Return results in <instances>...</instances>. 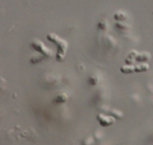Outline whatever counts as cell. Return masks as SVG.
<instances>
[{
	"label": "cell",
	"instance_id": "6da1fadb",
	"mask_svg": "<svg viewBox=\"0 0 153 145\" xmlns=\"http://www.w3.org/2000/svg\"><path fill=\"white\" fill-rule=\"evenodd\" d=\"M47 40L54 42L56 47H57V51H56V60L57 61H63L65 59L66 56V51H68V42H66L65 40H63L61 37H59L57 35H55V33H49V35L46 36Z\"/></svg>",
	"mask_w": 153,
	"mask_h": 145
},
{
	"label": "cell",
	"instance_id": "52a82bcc",
	"mask_svg": "<svg viewBox=\"0 0 153 145\" xmlns=\"http://www.w3.org/2000/svg\"><path fill=\"white\" fill-rule=\"evenodd\" d=\"M114 18H115V21H117V23H123L124 21H126L128 19V16L124 12H116L115 13V16H114Z\"/></svg>",
	"mask_w": 153,
	"mask_h": 145
},
{
	"label": "cell",
	"instance_id": "3957f363",
	"mask_svg": "<svg viewBox=\"0 0 153 145\" xmlns=\"http://www.w3.org/2000/svg\"><path fill=\"white\" fill-rule=\"evenodd\" d=\"M97 120H98L100 125H101V126H103V127L112 126V125L115 124V118L111 117V116L105 115V113H100V115L97 116Z\"/></svg>",
	"mask_w": 153,
	"mask_h": 145
},
{
	"label": "cell",
	"instance_id": "5b68a950",
	"mask_svg": "<svg viewBox=\"0 0 153 145\" xmlns=\"http://www.w3.org/2000/svg\"><path fill=\"white\" fill-rule=\"evenodd\" d=\"M151 60V54L149 52H140V54H138L137 56V61L139 62V64H144V62H147Z\"/></svg>",
	"mask_w": 153,
	"mask_h": 145
},
{
	"label": "cell",
	"instance_id": "8fae6325",
	"mask_svg": "<svg viewBox=\"0 0 153 145\" xmlns=\"http://www.w3.org/2000/svg\"><path fill=\"white\" fill-rule=\"evenodd\" d=\"M88 83H89V85H97V83H98V76L97 75H92L88 79Z\"/></svg>",
	"mask_w": 153,
	"mask_h": 145
},
{
	"label": "cell",
	"instance_id": "9c48e42d",
	"mask_svg": "<svg viewBox=\"0 0 153 145\" xmlns=\"http://www.w3.org/2000/svg\"><path fill=\"white\" fill-rule=\"evenodd\" d=\"M134 65H124L120 69V71L123 72V74H131V72H135V67H134Z\"/></svg>",
	"mask_w": 153,
	"mask_h": 145
},
{
	"label": "cell",
	"instance_id": "5bb4252c",
	"mask_svg": "<svg viewBox=\"0 0 153 145\" xmlns=\"http://www.w3.org/2000/svg\"><path fill=\"white\" fill-rule=\"evenodd\" d=\"M116 27L120 30H129V26H126L125 23H116Z\"/></svg>",
	"mask_w": 153,
	"mask_h": 145
},
{
	"label": "cell",
	"instance_id": "30bf717a",
	"mask_svg": "<svg viewBox=\"0 0 153 145\" xmlns=\"http://www.w3.org/2000/svg\"><path fill=\"white\" fill-rule=\"evenodd\" d=\"M66 101H68V94H66V93H61V94H59V95L56 97L54 102L56 104H60V103H65Z\"/></svg>",
	"mask_w": 153,
	"mask_h": 145
},
{
	"label": "cell",
	"instance_id": "ba28073f",
	"mask_svg": "<svg viewBox=\"0 0 153 145\" xmlns=\"http://www.w3.org/2000/svg\"><path fill=\"white\" fill-rule=\"evenodd\" d=\"M134 67H135V72H144L149 70V65L147 62H144V64H137L134 65Z\"/></svg>",
	"mask_w": 153,
	"mask_h": 145
},
{
	"label": "cell",
	"instance_id": "7a4b0ae2",
	"mask_svg": "<svg viewBox=\"0 0 153 145\" xmlns=\"http://www.w3.org/2000/svg\"><path fill=\"white\" fill-rule=\"evenodd\" d=\"M31 46L35 48V50L37 51V52H40L41 55H44V56H46V57H51L52 55H54V52H52L51 50H49L44 43H42L41 41H37V40H33L32 42H31Z\"/></svg>",
	"mask_w": 153,
	"mask_h": 145
},
{
	"label": "cell",
	"instance_id": "8992f818",
	"mask_svg": "<svg viewBox=\"0 0 153 145\" xmlns=\"http://www.w3.org/2000/svg\"><path fill=\"white\" fill-rule=\"evenodd\" d=\"M103 112L107 116H112L114 118H123L124 117V113L117 109H103Z\"/></svg>",
	"mask_w": 153,
	"mask_h": 145
},
{
	"label": "cell",
	"instance_id": "7c38bea8",
	"mask_svg": "<svg viewBox=\"0 0 153 145\" xmlns=\"http://www.w3.org/2000/svg\"><path fill=\"white\" fill-rule=\"evenodd\" d=\"M98 28H100V30H102V31H106L107 30V22H106V19H102V21L98 22Z\"/></svg>",
	"mask_w": 153,
	"mask_h": 145
},
{
	"label": "cell",
	"instance_id": "9a60e30c",
	"mask_svg": "<svg viewBox=\"0 0 153 145\" xmlns=\"http://www.w3.org/2000/svg\"><path fill=\"white\" fill-rule=\"evenodd\" d=\"M91 143H93V139L92 138H87L84 140V143H83V145H89Z\"/></svg>",
	"mask_w": 153,
	"mask_h": 145
},
{
	"label": "cell",
	"instance_id": "277c9868",
	"mask_svg": "<svg viewBox=\"0 0 153 145\" xmlns=\"http://www.w3.org/2000/svg\"><path fill=\"white\" fill-rule=\"evenodd\" d=\"M138 54H139V52L135 51V50L129 52L128 56H126V59H125V65H134V61L137 60Z\"/></svg>",
	"mask_w": 153,
	"mask_h": 145
},
{
	"label": "cell",
	"instance_id": "4fadbf2b",
	"mask_svg": "<svg viewBox=\"0 0 153 145\" xmlns=\"http://www.w3.org/2000/svg\"><path fill=\"white\" fill-rule=\"evenodd\" d=\"M44 60V56H38V57H35V59H31V64H37V62H40Z\"/></svg>",
	"mask_w": 153,
	"mask_h": 145
}]
</instances>
